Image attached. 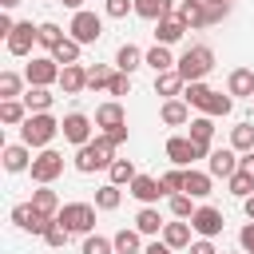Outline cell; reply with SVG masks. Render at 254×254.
<instances>
[{"mask_svg":"<svg viewBox=\"0 0 254 254\" xmlns=\"http://www.w3.org/2000/svg\"><path fill=\"white\" fill-rule=\"evenodd\" d=\"M115 163V143L107 135H95L91 143L75 147V171L79 175H95V171H107Z\"/></svg>","mask_w":254,"mask_h":254,"instance_id":"1","label":"cell"},{"mask_svg":"<svg viewBox=\"0 0 254 254\" xmlns=\"http://www.w3.org/2000/svg\"><path fill=\"white\" fill-rule=\"evenodd\" d=\"M56 135H60V119H56L52 111L28 115V119H24V127H20V143H28V147H36V151H48Z\"/></svg>","mask_w":254,"mask_h":254,"instance_id":"2","label":"cell"},{"mask_svg":"<svg viewBox=\"0 0 254 254\" xmlns=\"http://www.w3.org/2000/svg\"><path fill=\"white\" fill-rule=\"evenodd\" d=\"M210 67H214V52H210L206 44H190V48L179 56V64H175V71H179L187 83L206 79V75H210Z\"/></svg>","mask_w":254,"mask_h":254,"instance_id":"3","label":"cell"},{"mask_svg":"<svg viewBox=\"0 0 254 254\" xmlns=\"http://www.w3.org/2000/svg\"><path fill=\"white\" fill-rule=\"evenodd\" d=\"M95 210H99L95 202H64V210H60L56 218H60L71 234H83V238H87V234L95 230Z\"/></svg>","mask_w":254,"mask_h":254,"instance_id":"4","label":"cell"},{"mask_svg":"<svg viewBox=\"0 0 254 254\" xmlns=\"http://www.w3.org/2000/svg\"><path fill=\"white\" fill-rule=\"evenodd\" d=\"M167 159L175 167H190L194 159H210V147H198L190 135H171L167 139Z\"/></svg>","mask_w":254,"mask_h":254,"instance_id":"5","label":"cell"},{"mask_svg":"<svg viewBox=\"0 0 254 254\" xmlns=\"http://www.w3.org/2000/svg\"><path fill=\"white\" fill-rule=\"evenodd\" d=\"M91 131H95V119L83 115V111H67V115L60 119V135H64L67 143H75V147L91 143Z\"/></svg>","mask_w":254,"mask_h":254,"instance_id":"6","label":"cell"},{"mask_svg":"<svg viewBox=\"0 0 254 254\" xmlns=\"http://www.w3.org/2000/svg\"><path fill=\"white\" fill-rule=\"evenodd\" d=\"M64 175V155L60 151H40L36 159H32V183H40V187H52L56 179Z\"/></svg>","mask_w":254,"mask_h":254,"instance_id":"7","label":"cell"},{"mask_svg":"<svg viewBox=\"0 0 254 254\" xmlns=\"http://www.w3.org/2000/svg\"><path fill=\"white\" fill-rule=\"evenodd\" d=\"M67 32H71V40L75 44H95L99 36H103V16H95V12H75L71 16V24H67Z\"/></svg>","mask_w":254,"mask_h":254,"instance_id":"8","label":"cell"},{"mask_svg":"<svg viewBox=\"0 0 254 254\" xmlns=\"http://www.w3.org/2000/svg\"><path fill=\"white\" fill-rule=\"evenodd\" d=\"M60 71L64 67L52 56H40V60H32L24 67V79H28V87H52V83H60Z\"/></svg>","mask_w":254,"mask_h":254,"instance_id":"9","label":"cell"},{"mask_svg":"<svg viewBox=\"0 0 254 254\" xmlns=\"http://www.w3.org/2000/svg\"><path fill=\"white\" fill-rule=\"evenodd\" d=\"M4 44H8V56H28L32 44H40V24H32V20H16V28H12V36H8Z\"/></svg>","mask_w":254,"mask_h":254,"instance_id":"10","label":"cell"},{"mask_svg":"<svg viewBox=\"0 0 254 254\" xmlns=\"http://www.w3.org/2000/svg\"><path fill=\"white\" fill-rule=\"evenodd\" d=\"M238 167H242V155H238L234 147H218V151H210V159H206L210 179H230V175H238Z\"/></svg>","mask_w":254,"mask_h":254,"instance_id":"11","label":"cell"},{"mask_svg":"<svg viewBox=\"0 0 254 254\" xmlns=\"http://www.w3.org/2000/svg\"><path fill=\"white\" fill-rule=\"evenodd\" d=\"M12 222H16L20 230H28V234H40V238H44V230L52 226V218H48V214H40L32 202H20V206H12Z\"/></svg>","mask_w":254,"mask_h":254,"instance_id":"12","label":"cell"},{"mask_svg":"<svg viewBox=\"0 0 254 254\" xmlns=\"http://www.w3.org/2000/svg\"><path fill=\"white\" fill-rule=\"evenodd\" d=\"M190 226H194L198 238H214V234H222L226 218H222V210H214V206H198L194 218H190Z\"/></svg>","mask_w":254,"mask_h":254,"instance_id":"13","label":"cell"},{"mask_svg":"<svg viewBox=\"0 0 254 254\" xmlns=\"http://www.w3.org/2000/svg\"><path fill=\"white\" fill-rule=\"evenodd\" d=\"M0 159H4V171H8V175L32 171V147H28V143H8Z\"/></svg>","mask_w":254,"mask_h":254,"instance_id":"14","label":"cell"},{"mask_svg":"<svg viewBox=\"0 0 254 254\" xmlns=\"http://www.w3.org/2000/svg\"><path fill=\"white\" fill-rule=\"evenodd\" d=\"M127 194H135L143 206H155V202H159L167 190H163V183H159V179H151V175H139V179L127 187Z\"/></svg>","mask_w":254,"mask_h":254,"instance_id":"15","label":"cell"},{"mask_svg":"<svg viewBox=\"0 0 254 254\" xmlns=\"http://www.w3.org/2000/svg\"><path fill=\"white\" fill-rule=\"evenodd\" d=\"M175 16H179L187 28H210V20H206V0H179Z\"/></svg>","mask_w":254,"mask_h":254,"instance_id":"16","label":"cell"},{"mask_svg":"<svg viewBox=\"0 0 254 254\" xmlns=\"http://www.w3.org/2000/svg\"><path fill=\"white\" fill-rule=\"evenodd\" d=\"M123 123H127V111H123V103H119V99H107V103H99V107H95V127L115 131V127H123Z\"/></svg>","mask_w":254,"mask_h":254,"instance_id":"17","label":"cell"},{"mask_svg":"<svg viewBox=\"0 0 254 254\" xmlns=\"http://www.w3.org/2000/svg\"><path fill=\"white\" fill-rule=\"evenodd\" d=\"M190 230H194V226H190L187 218H175V222H167V226H163V234H159V238H163L171 250H190Z\"/></svg>","mask_w":254,"mask_h":254,"instance_id":"18","label":"cell"},{"mask_svg":"<svg viewBox=\"0 0 254 254\" xmlns=\"http://www.w3.org/2000/svg\"><path fill=\"white\" fill-rule=\"evenodd\" d=\"M183 32H190L179 16H167V20H159L155 24V44H163V48H171V44H179L183 40Z\"/></svg>","mask_w":254,"mask_h":254,"instance_id":"19","label":"cell"},{"mask_svg":"<svg viewBox=\"0 0 254 254\" xmlns=\"http://www.w3.org/2000/svg\"><path fill=\"white\" fill-rule=\"evenodd\" d=\"M226 95L254 99V71H250V67H234V71L226 75Z\"/></svg>","mask_w":254,"mask_h":254,"instance_id":"20","label":"cell"},{"mask_svg":"<svg viewBox=\"0 0 254 254\" xmlns=\"http://www.w3.org/2000/svg\"><path fill=\"white\" fill-rule=\"evenodd\" d=\"M135 16H143V20L159 24V20L175 16V0H135Z\"/></svg>","mask_w":254,"mask_h":254,"instance_id":"21","label":"cell"},{"mask_svg":"<svg viewBox=\"0 0 254 254\" xmlns=\"http://www.w3.org/2000/svg\"><path fill=\"white\" fill-rule=\"evenodd\" d=\"M159 119H163L167 127H187V123H190V107H187L183 99H163Z\"/></svg>","mask_w":254,"mask_h":254,"instance_id":"22","label":"cell"},{"mask_svg":"<svg viewBox=\"0 0 254 254\" xmlns=\"http://www.w3.org/2000/svg\"><path fill=\"white\" fill-rule=\"evenodd\" d=\"M210 187H214L210 171H194V167H187V183H183V194H190V198H206V194H210Z\"/></svg>","mask_w":254,"mask_h":254,"instance_id":"23","label":"cell"},{"mask_svg":"<svg viewBox=\"0 0 254 254\" xmlns=\"http://www.w3.org/2000/svg\"><path fill=\"white\" fill-rule=\"evenodd\" d=\"M60 87H64V95H79V91L87 87V67H83V64L64 67V71H60Z\"/></svg>","mask_w":254,"mask_h":254,"instance_id":"24","label":"cell"},{"mask_svg":"<svg viewBox=\"0 0 254 254\" xmlns=\"http://www.w3.org/2000/svg\"><path fill=\"white\" fill-rule=\"evenodd\" d=\"M183 87H187V79H183L179 71L155 75V95H163V99H183Z\"/></svg>","mask_w":254,"mask_h":254,"instance_id":"25","label":"cell"},{"mask_svg":"<svg viewBox=\"0 0 254 254\" xmlns=\"http://www.w3.org/2000/svg\"><path fill=\"white\" fill-rule=\"evenodd\" d=\"M143 64H147V67H151L155 75H163V71H175V64H179V60L171 56V48H163V44H155V48H151V52L143 56Z\"/></svg>","mask_w":254,"mask_h":254,"instance_id":"26","label":"cell"},{"mask_svg":"<svg viewBox=\"0 0 254 254\" xmlns=\"http://www.w3.org/2000/svg\"><path fill=\"white\" fill-rule=\"evenodd\" d=\"M32 206H36L40 214H48V218H56V214L64 210V202H60V194H56L52 187H40V190H32Z\"/></svg>","mask_w":254,"mask_h":254,"instance_id":"27","label":"cell"},{"mask_svg":"<svg viewBox=\"0 0 254 254\" xmlns=\"http://www.w3.org/2000/svg\"><path fill=\"white\" fill-rule=\"evenodd\" d=\"M163 226H167V222H163V214H159L155 206H143V210L135 214V230H139V234H147V238L163 234Z\"/></svg>","mask_w":254,"mask_h":254,"instance_id":"28","label":"cell"},{"mask_svg":"<svg viewBox=\"0 0 254 254\" xmlns=\"http://www.w3.org/2000/svg\"><path fill=\"white\" fill-rule=\"evenodd\" d=\"M28 115H32V111L24 107V99H0V123H8V127H24Z\"/></svg>","mask_w":254,"mask_h":254,"instance_id":"29","label":"cell"},{"mask_svg":"<svg viewBox=\"0 0 254 254\" xmlns=\"http://www.w3.org/2000/svg\"><path fill=\"white\" fill-rule=\"evenodd\" d=\"M135 179H139V171H135L131 159H115V163L107 167V183H115V187H131Z\"/></svg>","mask_w":254,"mask_h":254,"instance_id":"30","label":"cell"},{"mask_svg":"<svg viewBox=\"0 0 254 254\" xmlns=\"http://www.w3.org/2000/svg\"><path fill=\"white\" fill-rule=\"evenodd\" d=\"M143 56H147V52H139L135 44H123V48L115 52V67H119L123 75H131L135 67H143Z\"/></svg>","mask_w":254,"mask_h":254,"instance_id":"31","label":"cell"},{"mask_svg":"<svg viewBox=\"0 0 254 254\" xmlns=\"http://www.w3.org/2000/svg\"><path fill=\"white\" fill-rule=\"evenodd\" d=\"M187 127H190L187 135H190L198 147H210V139H214V119H210V115H194Z\"/></svg>","mask_w":254,"mask_h":254,"instance_id":"32","label":"cell"},{"mask_svg":"<svg viewBox=\"0 0 254 254\" xmlns=\"http://www.w3.org/2000/svg\"><path fill=\"white\" fill-rule=\"evenodd\" d=\"M111 242H115V254H143V234L139 230H127L123 226V230H115Z\"/></svg>","mask_w":254,"mask_h":254,"instance_id":"33","label":"cell"},{"mask_svg":"<svg viewBox=\"0 0 254 254\" xmlns=\"http://www.w3.org/2000/svg\"><path fill=\"white\" fill-rule=\"evenodd\" d=\"M52 99H56V95H52L48 87H28V91H24V107H28L32 115H40V111H52Z\"/></svg>","mask_w":254,"mask_h":254,"instance_id":"34","label":"cell"},{"mask_svg":"<svg viewBox=\"0 0 254 254\" xmlns=\"http://www.w3.org/2000/svg\"><path fill=\"white\" fill-rule=\"evenodd\" d=\"M230 147H234L238 155H250V151H254V123H238V127H230Z\"/></svg>","mask_w":254,"mask_h":254,"instance_id":"35","label":"cell"},{"mask_svg":"<svg viewBox=\"0 0 254 254\" xmlns=\"http://www.w3.org/2000/svg\"><path fill=\"white\" fill-rule=\"evenodd\" d=\"M230 107H234V95H222V91H210V99H206V107H202V115H210V119H222V115H230Z\"/></svg>","mask_w":254,"mask_h":254,"instance_id":"36","label":"cell"},{"mask_svg":"<svg viewBox=\"0 0 254 254\" xmlns=\"http://www.w3.org/2000/svg\"><path fill=\"white\" fill-rule=\"evenodd\" d=\"M123 202V187H115V183H103L99 190H95V206L99 210H115Z\"/></svg>","mask_w":254,"mask_h":254,"instance_id":"37","label":"cell"},{"mask_svg":"<svg viewBox=\"0 0 254 254\" xmlns=\"http://www.w3.org/2000/svg\"><path fill=\"white\" fill-rule=\"evenodd\" d=\"M64 40H67V36H64V28H60V24H52V20H44V24H40V48L56 52Z\"/></svg>","mask_w":254,"mask_h":254,"instance_id":"38","label":"cell"},{"mask_svg":"<svg viewBox=\"0 0 254 254\" xmlns=\"http://www.w3.org/2000/svg\"><path fill=\"white\" fill-rule=\"evenodd\" d=\"M79 48H83V44H75V40L67 36V40H64V44L52 52V60H56L60 67H71V64H79Z\"/></svg>","mask_w":254,"mask_h":254,"instance_id":"39","label":"cell"},{"mask_svg":"<svg viewBox=\"0 0 254 254\" xmlns=\"http://www.w3.org/2000/svg\"><path fill=\"white\" fill-rule=\"evenodd\" d=\"M115 71H119V67H107V64H95V67H87V87H91V91H99V87H111Z\"/></svg>","mask_w":254,"mask_h":254,"instance_id":"40","label":"cell"},{"mask_svg":"<svg viewBox=\"0 0 254 254\" xmlns=\"http://www.w3.org/2000/svg\"><path fill=\"white\" fill-rule=\"evenodd\" d=\"M206 99H210V87H206L202 79L183 87V103H187V107H198V111H202V107H206Z\"/></svg>","mask_w":254,"mask_h":254,"instance_id":"41","label":"cell"},{"mask_svg":"<svg viewBox=\"0 0 254 254\" xmlns=\"http://www.w3.org/2000/svg\"><path fill=\"white\" fill-rule=\"evenodd\" d=\"M159 183H163V190H167V198H171V194H183V183H187V167H175V171H167V175H159Z\"/></svg>","mask_w":254,"mask_h":254,"instance_id":"42","label":"cell"},{"mask_svg":"<svg viewBox=\"0 0 254 254\" xmlns=\"http://www.w3.org/2000/svg\"><path fill=\"white\" fill-rule=\"evenodd\" d=\"M167 206H171V214H175V218H187V222H190V218H194V210H198L190 194H171V202H167Z\"/></svg>","mask_w":254,"mask_h":254,"instance_id":"43","label":"cell"},{"mask_svg":"<svg viewBox=\"0 0 254 254\" xmlns=\"http://www.w3.org/2000/svg\"><path fill=\"white\" fill-rule=\"evenodd\" d=\"M79 254H115V242L103 238V234H87L83 246H79Z\"/></svg>","mask_w":254,"mask_h":254,"instance_id":"44","label":"cell"},{"mask_svg":"<svg viewBox=\"0 0 254 254\" xmlns=\"http://www.w3.org/2000/svg\"><path fill=\"white\" fill-rule=\"evenodd\" d=\"M20 87H24V79L16 71H0V99H20Z\"/></svg>","mask_w":254,"mask_h":254,"instance_id":"45","label":"cell"},{"mask_svg":"<svg viewBox=\"0 0 254 254\" xmlns=\"http://www.w3.org/2000/svg\"><path fill=\"white\" fill-rule=\"evenodd\" d=\"M67 234H71V230H67L60 218H52V226L44 230V242H48L52 250H60V246H67Z\"/></svg>","mask_w":254,"mask_h":254,"instance_id":"46","label":"cell"},{"mask_svg":"<svg viewBox=\"0 0 254 254\" xmlns=\"http://www.w3.org/2000/svg\"><path fill=\"white\" fill-rule=\"evenodd\" d=\"M226 187H230V194H238V198H250V194H254V179H250L246 171L230 175V179H226Z\"/></svg>","mask_w":254,"mask_h":254,"instance_id":"47","label":"cell"},{"mask_svg":"<svg viewBox=\"0 0 254 254\" xmlns=\"http://www.w3.org/2000/svg\"><path fill=\"white\" fill-rule=\"evenodd\" d=\"M103 12H107L111 20H123L127 12H135V0H107V4H103Z\"/></svg>","mask_w":254,"mask_h":254,"instance_id":"48","label":"cell"},{"mask_svg":"<svg viewBox=\"0 0 254 254\" xmlns=\"http://www.w3.org/2000/svg\"><path fill=\"white\" fill-rule=\"evenodd\" d=\"M238 246H242V254H254V222H246L238 230Z\"/></svg>","mask_w":254,"mask_h":254,"instance_id":"49","label":"cell"},{"mask_svg":"<svg viewBox=\"0 0 254 254\" xmlns=\"http://www.w3.org/2000/svg\"><path fill=\"white\" fill-rule=\"evenodd\" d=\"M226 16H230V4H206V20L210 24H222Z\"/></svg>","mask_w":254,"mask_h":254,"instance_id":"50","label":"cell"},{"mask_svg":"<svg viewBox=\"0 0 254 254\" xmlns=\"http://www.w3.org/2000/svg\"><path fill=\"white\" fill-rule=\"evenodd\" d=\"M111 95H127L131 91V75H123V71H115V79H111V87H107Z\"/></svg>","mask_w":254,"mask_h":254,"instance_id":"51","label":"cell"},{"mask_svg":"<svg viewBox=\"0 0 254 254\" xmlns=\"http://www.w3.org/2000/svg\"><path fill=\"white\" fill-rule=\"evenodd\" d=\"M190 254H218V250H214L210 238H194V242H190Z\"/></svg>","mask_w":254,"mask_h":254,"instance_id":"52","label":"cell"},{"mask_svg":"<svg viewBox=\"0 0 254 254\" xmlns=\"http://www.w3.org/2000/svg\"><path fill=\"white\" fill-rule=\"evenodd\" d=\"M143 254H175V250H171L163 238H155V242H147V246H143Z\"/></svg>","mask_w":254,"mask_h":254,"instance_id":"53","label":"cell"},{"mask_svg":"<svg viewBox=\"0 0 254 254\" xmlns=\"http://www.w3.org/2000/svg\"><path fill=\"white\" fill-rule=\"evenodd\" d=\"M99 135H107V139L119 147V143H127V123H123V127H115V131H99Z\"/></svg>","mask_w":254,"mask_h":254,"instance_id":"54","label":"cell"},{"mask_svg":"<svg viewBox=\"0 0 254 254\" xmlns=\"http://www.w3.org/2000/svg\"><path fill=\"white\" fill-rule=\"evenodd\" d=\"M238 171H246V175L254 179V151H250V155H242V167H238Z\"/></svg>","mask_w":254,"mask_h":254,"instance_id":"55","label":"cell"},{"mask_svg":"<svg viewBox=\"0 0 254 254\" xmlns=\"http://www.w3.org/2000/svg\"><path fill=\"white\" fill-rule=\"evenodd\" d=\"M242 210H246V218L254 222V194H250V198H242Z\"/></svg>","mask_w":254,"mask_h":254,"instance_id":"56","label":"cell"},{"mask_svg":"<svg viewBox=\"0 0 254 254\" xmlns=\"http://www.w3.org/2000/svg\"><path fill=\"white\" fill-rule=\"evenodd\" d=\"M64 8H71V12H83V0H60Z\"/></svg>","mask_w":254,"mask_h":254,"instance_id":"57","label":"cell"},{"mask_svg":"<svg viewBox=\"0 0 254 254\" xmlns=\"http://www.w3.org/2000/svg\"><path fill=\"white\" fill-rule=\"evenodd\" d=\"M0 4H4V8H16V4H20V0H0Z\"/></svg>","mask_w":254,"mask_h":254,"instance_id":"58","label":"cell"},{"mask_svg":"<svg viewBox=\"0 0 254 254\" xmlns=\"http://www.w3.org/2000/svg\"><path fill=\"white\" fill-rule=\"evenodd\" d=\"M206 4H230V0H206Z\"/></svg>","mask_w":254,"mask_h":254,"instance_id":"59","label":"cell"},{"mask_svg":"<svg viewBox=\"0 0 254 254\" xmlns=\"http://www.w3.org/2000/svg\"><path fill=\"white\" fill-rule=\"evenodd\" d=\"M238 254H242V250H238Z\"/></svg>","mask_w":254,"mask_h":254,"instance_id":"60","label":"cell"},{"mask_svg":"<svg viewBox=\"0 0 254 254\" xmlns=\"http://www.w3.org/2000/svg\"><path fill=\"white\" fill-rule=\"evenodd\" d=\"M250 103H254V99H250Z\"/></svg>","mask_w":254,"mask_h":254,"instance_id":"61","label":"cell"}]
</instances>
